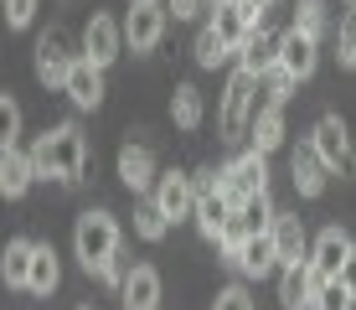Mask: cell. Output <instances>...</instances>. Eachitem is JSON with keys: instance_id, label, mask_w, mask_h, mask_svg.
Here are the masks:
<instances>
[{"instance_id": "obj_1", "label": "cell", "mask_w": 356, "mask_h": 310, "mask_svg": "<svg viewBox=\"0 0 356 310\" xmlns=\"http://www.w3.org/2000/svg\"><path fill=\"white\" fill-rule=\"evenodd\" d=\"M31 160H36V181H63V186H78L83 181V166H88V140H83L78 124H52L42 140L31 145Z\"/></svg>"}, {"instance_id": "obj_2", "label": "cell", "mask_w": 356, "mask_h": 310, "mask_svg": "<svg viewBox=\"0 0 356 310\" xmlns=\"http://www.w3.org/2000/svg\"><path fill=\"white\" fill-rule=\"evenodd\" d=\"M119 248H124V238H119V222L108 212H83L78 217V228H72V254H78V264L88 269V274H98Z\"/></svg>"}, {"instance_id": "obj_3", "label": "cell", "mask_w": 356, "mask_h": 310, "mask_svg": "<svg viewBox=\"0 0 356 310\" xmlns=\"http://www.w3.org/2000/svg\"><path fill=\"white\" fill-rule=\"evenodd\" d=\"M259 72H248V68H238L227 78V88H222V114H217V124H222V140H243L248 134V124L253 114H259Z\"/></svg>"}, {"instance_id": "obj_4", "label": "cell", "mask_w": 356, "mask_h": 310, "mask_svg": "<svg viewBox=\"0 0 356 310\" xmlns=\"http://www.w3.org/2000/svg\"><path fill=\"white\" fill-rule=\"evenodd\" d=\"M165 21H170L165 0H134L129 16H124V47L129 52H155L165 36Z\"/></svg>"}, {"instance_id": "obj_5", "label": "cell", "mask_w": 356, "mask_h": 310, "mask_svg": "<svg viewBox=\"0 0 356 310\" xmlns=\"http://www.w3.org/2000/svg\"><path fill=\"white\" fill-rule=\"evenodd\" d=\"M36 78H42L47 83V88H63V83H67V72H72V62H78V57H72V47H67V31L63 26H47L42 36H36Z\"/></svg>"}, {"instance_id": "obj_6", "label": "cell", "mask_w": 356, "mask_h": 310, "mask_svg": "<svg viewBox=\"0 0 356 310\" xmlns=\"http://www.w3.org/2000/svg\"><path fill=\"white\" fill-rule=\"evenodd\" d=\"M321 274H315L310 258H294V264H279V300L284 310H315V295H321Z\"/></svg>"}, {"instance_id": "obj_7", "label": "cell", "mask_w": 356, "mask_h": 310, "mask_svg": "<svg viewBox=\"0 0 356 310\" xmlns=\"http://www.w3.org/2000/svg\"><path fill=\"white\" fill-rule=\"evenodd\" d=\"M227 171V196L232 202H248V196H259V192H268V155L264 150H243L232 166H222Z\"/></svg>"}, {"instance_id": "obj_8", "label": "cell", "mask_w": 356, "mask_h": 310, "mask_svg": "<svg viewBox=\"0 0 356 310\" xmlns=\"http://www.w3.org/2000/svg\"><path fill=\"white\" fill-rule=\"evenodd\" d=\"M119 47H124V26H119L108 10H93L88 26H83V57H93L98 68H108V62L119 57Z\"/></svg>"}, {"instance_id": "obj_9", "label": "cell", "mask_w": 356, "mask_h": 310, "mask_svg": "<svg viewBox=\"0 0 356 310\" xmlns=\"http://www.w3.org/2000/svg\"><path fill=\"white\" fill-rule=\"evenodd\" d=\"M310 145L321 150V160H325L330 171H356V155H351V134H346V124H341V114H325L321 124H315Z\"/></svg>"}, {"instance_id": "obj_10", "label": "cell", "mask_w": 356, "mask_h": 310, "mask_svg": "<svg viewBox=\"0 0 356 310\" xmlns=\"http://www.w3.org/2000/svg\"><path fill=\"white\" fill-rule=\"evenodd\" d=\"M31 181H36L31 150H21V145H0V196H6V202H21V196L31 192Z\"/></svg>"}, {"instance_id": "obj_11", "label": "cell", "mask_w": 356, "mask_h": 310, "mask_svg": "<svg viewBox=\"0 0 356 310\" xmlns=\"http://www.w3.org/2000/svg\"><path fill=\"white\" fill-rule=\"evenodd\" d=\"M63 93L72 98V109H98L104 104V68H98L93 57H78L72 62V72H67V83H63Z\"/></svg>"}, {"instance_id": "obj_12", "label": "cell", "mask_w": 356, "mask_h": 310, "mask_svg": "<svg viewBox=\"0 0 356 310\" xmlns=\"http://www.w3.org/2000/svg\"><path fill=\"white\" fill-rule=\"evenodd\" d=\"M155 202H161V212H165L170 222L196 217V181L181 176V171H165V176L155 181Z\"/></svg>"}, {"instance_id": "obj_13", "label": "cell", "mask_w": 356, "mask_h": 310, "mask_svg": "<svg viewBox=\"0 0 356 310\" xmlns=\"http://www.w3.org/2000/svg\"><path fill=\"white\" fill-rule=\"evenodd\" d=\"M279 62L294 72V78H310L315 72V62H321V36H310V31H300V26H289L284 36H279Z\"/></svg>"}, {"instance_id": "obj_14", "label": "cell", "mask_w": 356, "mask_h": 310, "mask_svg": "<svg viewBox=\"0 0 356 310\" xmlns=\"http://www.w3.org/2000/svg\"><path fill=\"white\" fill-rule=\"evenodd\" d=\"M119 181H124L134 196H145L155 181H161V176H155V150H150V145H134L129 140L124 150H119Z\"/></svg>"}, {"instance_id": "obj_15", "label": "cell", "mask_w": 356, "mask_h": 310, "mask_svg": "<svg viewBox=\"0 0 356 310\" xmlns=\"http://www.w3.org/2000/svg\"><path fill=\"white\" fill-rule=\"evenodd\" d=\"M351 248H356V243H351L341 228H325L321 238L310 243V264H315V274H321V279H341V264L351 258Z\"/></svg>"}, {"instance_id": "obj_16", "label": "cell", "mask_w": 356, "mask_h": 310, "mask_svg": "<svg viewBox=\"0 0 356 310\" xmlns=\"http://www.w3.org/2000/svg\"><path fill=\"white\" fill-rule=\"evenodd\" d=\"M232 217H238V202H232L227 192H202V196H196V228H202V238L217 243Z\"/></svg>"}, {"instance_id": "obj_17", "label": "cell", "mask_w": 356, "mask_h": 310, "mask_svg": "<svg viewBox=\"0 0 356 310\" xmlns=\"http://www.w3.org/2000/svg\"><path fill=\"white\" fill-rule=\"evenodd\" d=\"M289 176H294V192H300V196H321L330 166L321 160V150H315V145H300V150L289 155Z\"/></svg>"}, {"instance_id": "obj_18", "label": "cell", "mask_w": 356, "mask_h": 310, "mask_svg": "<svg viewBox=\"0 0 356 310\" xmlns=\"http://www.w3.org/2000/svg\"><path fill=\"white\" fill-rule=\"evenodd\" d=\"M238 274H248V279H264V274H274L279 269V248H274V233H248V243H243V254H238Z\"/></svg>"}, {"instance_id": "obj_19", "label": "cell", "mask_w": 356, "mask_h": 310, "mask_svg": "<svg viewBox=\"0 0 356 310\" xmlns=\"http://www.w3.org/2000/svg\"><path fill=\"white\" fill-rule=\"evenodd\" d=\"M274 248H279V264H294V258H310V233H305V222L294 212H279L274 217Z\"/></svg>"}, {"instance_id": "obj_20", "label": "cell", "mask_w": 356, "mask_h": 310, "mask_svg": "<svg viewBox=\"0 0 356 310\" xmlns=\"http://www.w3.org/2000/svg\"><path fill=\"white\" fill-rule=\"evenodd\" d=\"M279 62V36L274 31H264V26H253L248 36H243V47H238V68H248V72H264Z\"/></svg>"}, {"instance_id": "obj_21", "label": "cell", "mask_w": 356, "mask_h": 310, "mask_svg": "<svg viewBox=\"0 0 356 310\" xmlns=\"http://www.w3.org/2000/svg\"><path fill=\"white\" fill-rule=\"evenodd\" d=\"M161 305V274L150 264H134L124 279V310H155Z\"/></svg>"}, {"instance_id": "obj_22", "label": "cell", "mask_w": 356, "mask_h": 310, "mask_svg": "<svg viewBox=\"0 0 356 310\" xmlns=\"http://www.w3.org/2000/svg\"><path fill=\"white\" fill-rule=\"evenodd\" d=\"M248 140H253V150H264V155L279 150V145H284V104H264L248 124Z\"/></svg>"}, {"instance_id": "obj_23", "label": "cell", "mask_w": 356, "mask_h": 310, "mask_svg": "<svg viewBox=\"0 0 356 310\" xmlns=\"http://www.w3.org/2000/svg\"><path fill=\"white\" fill-rule=\"evenodd\" d=\"M31 258H36V243H31V238H10V243H6L0 274H6L10 290H26V284H31Z\"/></svg>"}, {"instance_id": "obj_24", "label": "cell", "mask_w": 356, "mask_h": 310, "mask_svg": "<svg viewBox=\"0 0 356 310\" xmlns=\"http://www.w3.org/2000/svg\"><path fill=\"white\" fill-rule=\"evenodd\" d=\"M202 88H191V83H176V93H170V119H176V130H196L202 124Z\"/></svg>"}, {"instance_id": "obj_25", "label": "cell", "mask_w": 356, "mask_h": 310, "mask_svg": "<svg viewBox=\"0 0 356 310\" xmlns=\"http://www.w3.org/2000/svg\"><path fill=\"white\" fill-rule=\"evenodd\" d=\"M57 279H63V264H57V254L47 243H36V258H31V284L26 290L31 295H52L57 290Z\"/></svg>"}, {"instance_id": "obj_26", "label": "cell", "mask_w": 356, "mask_h": 310, "mask_svg": "<svg viewBox=\"0 0 356 310\" xmlns=\"http://www.w3.org/2000/svg\"><path fill=\"white\" fill-rule=\"evenodd\" d=\"M191 57H196V68H217V62H227V57H232V47H227V36L217 31V26H202V31H196Z\"/></svg>"}, {"instance_id": "obj_27", "label": "cell", "mask_w": 356, "mask_h": 310, "mask_svg": "<svg viewBox=\"0 0 356 310\" xmlns=\"http://www.w3.org/2000/svg\"><path fill=\"white\" fill-rule=\"evenodd\" d=\"M165 228H170V217L161 212V202H155V196L134 207V233H140L145 243H161V238H165Z\"/></svg>"}, {"instance_id": "obj_28", "label": "cell", "mask_w": 356, "mask_h": 310, "mask_svg": "<svg viewBox=\"0 0 356 310\" xmlns=\"http://www.w3.org/2000/svg\"><path fill=\"white\" fill-rule=\"evenodd\" d=\"M238 217L248 222V233H268L279 212H274V202H268V192H259V196H248V202L238 207Z\"/></svg>"}, {"instance_id": "obj_29", "label": "cell", "mask_w": 356, "mask_h": 310, "mask_svg": "<svg viewBox=\"0 0 356 310\" xmlns=\"http://www.w3.org/2000/svg\"><path fill=\"white\" fill-rule=\"evenodd\" d=\"M294 72L284 68V62H274V68L264 72V93H268V104H289V93H294Z\"/></svg>"}, {"instance_id": "obj_30", "label": "cell", "mask_w": 356, "mask_h": 310, "mask_svg": "<svg viewBox=\"0 0 356 310\" xmlns=\"http://www.w3.org/2000/svg\"><path fill=\"white\" fill-rule=\"evenodd\" d=\"M325 16H330L325 0H300V6H294V26L310 31V36H321V31H325Z\"/></svg>"}, {"instance_id": "obj_31", "label": "cell", "mask_w": 356, "mask_h": 310, "mask_svg": "<svg viewBox=\"0 0 356 310\" xmlns=\"http://www.w3.org/2000/svg\"><path fill=\"white\" fill-rule=\"evenodd\" d=\"M351 305H356V295H351L341 279H325L321 295H315V310H351Z\"/></svg>"}, {"instance_id": "obj_32", "label": "cell", "mask_w": 356, "mask_h": 310, "mask_svg": "<svg viewBox=\"0 0 356 310\" xmlns=\"http://www.w3.org/2000/svg\"><path fill=\"white\" fill-rule=\"evenodd\" d=\"M16 134H21V109H16V98H0V145H16Z\"/></svg>"}, {"instance_id": "obj_33", "label": "cell", "mask_w": 356, "mask_h": 310, "mask_svg": "<svg viewBox=\"0 0 356 310\" xmlns=\"http://www.w3.org/2000/svg\"><path fill=\"white\" fill-rule=\"evenodd\" d=\"M0 6H6V21H10V31L31 26V16H36V0H0Z\"/></svg>"}, {"instance_id": "obj_34", "label": "cell", "mask_w": 356, "mask_h": 310, "mask_svg": "<svg viewBox=\"0 0 356 310\" xmlns=\"http://www.w3.org/2000/svg\"><path fill=\"white\" fill-rule=\"evenodd\" d=\"M98 279H104V284H114V290H124V279H129V258H124V248H119V254L108 258L104 269H98Z\"/></svg>"}, {"instance_id": "obj_35", "label": "cell", "mask_w": 356, "mask_h": 310, "mask_svg": "<svg viewBox=\"0 0 356 310\" xmlns=\"http://www.w3.org/2000/svg\"><path fill=\"white\" fill-rule=\"evenodd\" d=\"M212 310H253V300H248V290H243V284H227V290L217 295Z\"/></svg>"}, {"instance_id": "obj_36", "label": "cell", "mask_w": 356, "mask_h": 310, "mask_svg": "<svg viewBox=\"0 0 356 310\" xmlns=\"http://www.w3.org/2000/svg\"><path fill=\"white\" fill-rule=\"evenodd\" d=\"M165 6H170V16H176V21H191V16H202V10H207V0H165Z\"/></svg>"}, {"instance_id": "obj_37", "label": "cell", "mask_w": 356, "mask_h": 310, "mask_svg": "<svg viewBox=\"0 0 356 310\" xmlns=\"http://www.w3.org/2000/svg\"><path fill=\"white\" fill-rule=\"evenodd\" d=\"M336 57H341V68H356V31H351V26L341 31V52H336Z\"/></svg>"}, {"instance_id": "obj_38", "label": "cell", "mask_w": 356, "mask_h": 310, "mask_svg": "<svg viewBox=\"0 0 356 310\" xmlns=\"http://www.w3.org/2000/svg\"><path fill=\"white\" fill-rule=\"evenodd\" d=\"M341 284H346V290L356 295V248H351V258H346V264H341Z\"/></svg>"}, {"instance_id": "obj_39", "label": "cell", "mask_w": 356, "mask_h": 310, "mask_svg": "<svg viewBox=\"0 0 356 310\" xmlns=\"http://www.w3.org/2000/svg\"><path fill=\"white\" fill-rule=\"evenodd\" d=\"M253 6H274V0H253Z\"/></svg>"}, {"instance_id": "obj_40", "label": "cell", "mask_w": 356, "mask_h": 310, "mask_svg": "<svg viewBox=\"0 0 356 310\" xmlns=\"http://www.w3.org/2000/svg\"><path fill=\"white\" fill-rule=\"evenodd\" d=\"M351 31H356V21H351Z\"/></svg>"}, {"instance_id": "obj_41", "label": "cell", "mask_w": 356, "mask_h": 310, "mask_svg": "<svg viewBox=\"0 0 356 310\" xmlns=\"http://www.w3.org/2000/svg\"><path fill=\"white\" fill-rule=\"evenodd\" d=\"M83 310H88V305H83Z\"/></svg>"}, {"instance_id": "obj_42", "label": "cell", "mask_w": 356, "mask_h": 310, "mask_svg": "<svg viewBox=\"0 0 356 310\" xmlns=\"http://www.w3.org/2000/svg\"><path fill=\"white\" fill-rule=\"evenodd\" d=\"M351 6H356V0H351Z\"/></svg>"}]
</instances>
